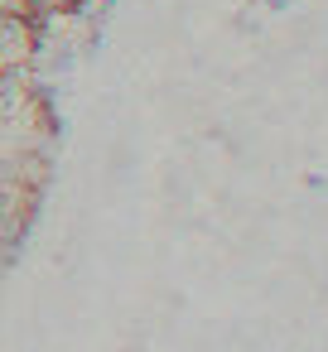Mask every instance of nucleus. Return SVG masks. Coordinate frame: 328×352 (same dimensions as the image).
I'll return each mask as SVG.
<instances>
[{"instance_id":"7ed1b4c3","label":"nucleus","mask_w":328,"mask_h":352,"mask_svg":"<svg viewBox=\"0 0 328 352\" xmlns=\"http://www.w3.org/2000/svg\"><path fill=\"white\" fill-rule=\"evenodd\" d=\"M0 15H20V20H34V6H30V0H0Z\"/></svg>"},{"instance_id":"f257e3e1","label":"nucleus","mask_w":328,"mask_h":352,"mask_svg":"<svg viewBox=\"0 0 328 352\" xmlns=\"http://www.w3.org/2000/svg\"><path fill=\"white\" fill-rule=\"evenodd\" d=\"M34 49H39L34 20H20V15H0V68H30Z\"/></svg>"},{"instance_id":"20e7f679","label":"nucleus","mask_w":328,"mask_h":352,"mask_svg":"<svg viewBox=\"0 0 328 352\" xmlns=\"http://www.w3.org/2000/svg\"><path fill=\"white\" fill-rule=\"evenodd\" d=\"M10 246H15V241H10V232L0 227V261H6V251H10Z\"/></svg>"},{"instance_id":"f03ea898","label":"nucleus","mask_w":328,"mask_h":352,"mask_svg":"<svg viewBox=\"0 0 328 352\" xmlns=\"http://www.w3.org/2000/svg\"><path fill=\"white\" fill-rule=\"evenodd\" d=\"M39 102V78L30 68H0V121H15Z\"/></svg>"}]
</instances>
